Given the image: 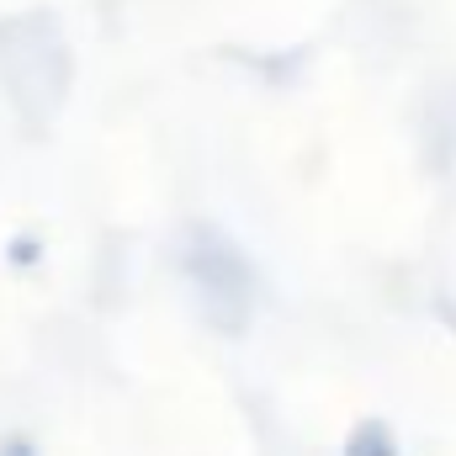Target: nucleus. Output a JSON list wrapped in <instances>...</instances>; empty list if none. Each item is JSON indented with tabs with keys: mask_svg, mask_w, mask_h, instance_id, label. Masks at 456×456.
<instances>
[{
	"mask_svg": "<svg viewBox=\"0 0 456 456\" xmlns=\"http://www.w3.org/2000/svg\"><path fill=\"white\" fill-rule=\"evenodd\" d=\"M43 255H48V244H43V233H37V228H21V233H11V239H5V260H11L16 271H37V265H43Z\"/></svg>",
	"mask_w": 456,
	"mask_h": 456,
	"instance_id": "obj_3",
	"label": "nucleus"
},
{
	"mask_svg": "<svg viewBox=\"0 0 456 456\" xmlns=\"http://www.w3.org/2000/svg\"><path fill=\"white\" fill-rule=\"evenodd\" d=\"M340 456H403V441H398V430L387 425V419H355L350 430H345L340 441Z\"/></svg>",
	"mask_w": 456,
	"mask_h": 456,
	"instance_id": "obj_2",
	"label": "nucleus"
},
{
	"mask_svg": "<svg viewBox=\"0 0 456 456\" xmlns=\"http://www.w3.org/2000/svg\"><path fill=\"white\" fill-rule=\"evenodd\" d=\"M181 276L191 281V292H197V303H202V314H208L213 330L239 335L249 324V308H255V265L213 224H191L186 244H181Z\"/></svg>",
	"mask_w": 456,
	"mask_h": 456,
	"instance_id": "obj_1",
	"label": "nucleus"
},
{
	"mask_svg": "<svg viewBox=\"0 0 456 456\" xmlns=\"http://www.w3.org/2000/svg\"><path fill=\"white\" fill-rule=\"evenodd\" d=\"M0 456H43V446L16 430V436H0Z\"/></svg>",
	"mask_w": 456,
	"mask_h": 456,
	"instance_id": "obj_4",
	"label": "nucleus"
}]
</instances>
